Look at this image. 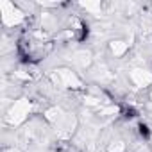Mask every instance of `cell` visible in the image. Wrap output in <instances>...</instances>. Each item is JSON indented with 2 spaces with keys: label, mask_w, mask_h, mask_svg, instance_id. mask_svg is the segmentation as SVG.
I'll return each mask as SVG.
<instances>
[{
  "label": "cell",
  "mask_w": 152,
  "mask_h": 152,
  "mask_svg": "<svg viewBox=\"0 0 152 152\" xmlns=\"http://www.w3.org/2000/svg\"><path fill=\"white\" fill-rule=\"evenodd\" d=\"M29 113H31V102H29L27 99H18V100H15L13 106L9 107L6 118H7V122H9L11 125H20V124H23V122L27 120Z\"/></svg>",
  "instance_id": "6da1fadb"
},
{
  "label": "cell",
  "mask_w": 152,
  "mask_h": 152,
  "mask_svg": "<svg viewBox=\"0 0 152 152\" xmlns=\"http://www.w3.org/2000/svg\"><path fill=\"white\" fill-rule=\"evenodd\" d=\"M52 79L56 81V84H59L61 88H81L83 83L81 79L75 75V72H72L70 68H59L54 72Z\"/></svg>",
  "instance_id": "7a4b0ae2"
},
{
  "label": "cell",
  "mask_w": 152,
  "mask_h": 152,
  "mask_svg": "<svg viewBox=\"0 0 152 152\" xmlns=\"http://www.w3.org/2000/svg\"><path fill=\"white\" fill-rule=\"evenodd\" d=\"M2 22L6 27H15L18 23H22L25 20V15L15 6V4H9V2H2Z\"/></svg>",
  "instance_id": "3957f363"
},
{
  "label": "cell",
  "mask_w": 152,
  "mask_h": 152,
  "mask_svg": "<svg viewBox=\"0 0 152 152\" xmlns=\"http://www.w3.org/2000/svg\"><path fill=\"white\" fill-rule=\"evenodd\" d=\"M131 81L138 86V88H150L152 86V73L148 70L143 68H132L129 73Z\"/></svg>",
  "instance_id": "277c9868"
},
{
  "label": "cell",
  "mask_w": 152,
  "mask_h": 152,
  "mask_svg": "<svg viewBox=\"0 0 152 152\" xmlns=\"http://www.w3.org/2000/svg\"><path fill=\"white\" fill-rule=\"evenodd\" d=\"M91 61H93V57H91V52H88V50H79V52L73 54V63L77 64L79 68H83V70L90 68Z\"/></svg>",
  "instance_id": "5b68a950"
},
{
  "label": "cell",
  "mask_w": 152,
  "mask_h": 152,
  "mask_svg": "<svg viewBox=\"0 0 152 152\" xmlns=\"http://www.w3.org/2000/svg\"><path fill=\"white\" fill-rule=\"evenodd\" d=\"M129 50V43L124 41V39H113L109 43V52L115 56V57H124Z\"/></svg>",
  "instance_id": "8992f818"
},
{
  "label": "cell",
  "mask_w": 152,
  "mask_h": 152,
  "mask_svg": "<svg viewBox=\"0 0 152 152\" xmlns=\"http://www.w3.org/2000/svg\"><path fill=\"white\" fill-rule=\"evenodd\" d=\"M125 141L122 140H116V141H111L109 147H107V152H125Z\"/></svg>",
  "instance_id": "52a82bcc"
},
{
  "label": "cell",
  "mask_w": 152,
  "mask_h": 152,
  "mask_svg": "<svg viewBox=\"0 0 152 152\" xmlns=\"http://www.w3.org/2000/svg\"><path fill=\"white\" fill-rule=\"evenodd\" d=\"M4 152H18V150H15V148H6Z\"/></svg>",
  "instance_id": "ba28073f"
},
{
  "label": "cell",
  "mask_w": 152,
  "mask_h": 152,
  "mask_svg": "<svg viewBox=\"0 0 152 152\" xmlns=\"http://www.w3.org/2000/svg\"><path fill=\"white\" fill-rule=\"evenodd\" d=\"M150 99H152V86H150Z\"/></svg>",
  "instance_id": "9c48e42d"
}]
</instances>
